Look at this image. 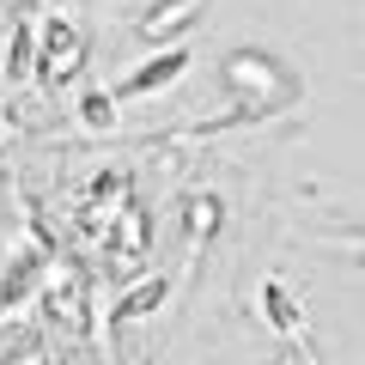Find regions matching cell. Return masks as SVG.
Returning a JSON list of instances; mask_svg holds the SVG:
<instances>
[{
    "label": "cell",
    "instance_id": "52a82bcc",
    "mask_svg": "<svg viewBox=\"0 0 365 365\" xmlns=\"http://www.w3.org/2000/svg\"><path fill=\"white\" fill-rule=\"evenodd\" d=\"M213 225H220V201L213 195H189V244H207Z\"/></svg>",
    "mask_w": 365,
    "mask_h": 365
},
{
    "label": "cell",
    "instance_id": "8992f818",
    "mask_svg": "<svg viewBox=\"0 0 365 365\" xmlns=\"http://www.w3.org/2000/svg\"><path fill=\"white\" fill-rule=\"evenodd\" d=\"M262 311L274 317V329H287V335H299V304L287 299V287H274V280H268V287H262Z\"/></svg>",
    "mask_w": 365,
    "mask_h": 365
},
{
    "label": "cell",
    "instance_id": "5b68a950",
    "mask_svg": "<svg viewBox=\"0 0 365 365\" xmlns=\"http://www.w3.org/2000/svg\"><path fill=\"white\" fill-rule=\"evenodd\" d=\"M165 299H170V280H140V287L116 304V317H128V323H134V317H153Z\"/></svg>",
    "mask_w": 365,
    "mask_h": 365
},
{
    "label": "cell",
    "instance_id": "7a4b0ae2",
    "mask_svg": "<svg viewBox=\"0 0 365 365\" xmlns=\"http://www.w3.org/2000/svg\"><path fill=\"white\" fill-rule=\"evenodd\" d=\"M225 79H232L237 91H250V98H268V86L280 79V67H274V61H262L256 49H237L232 61H225Z\"/></svg>",
    "mask_w": 365,
    "mask_h": 365
},
{
    "label": "cell",
    "instance_id": "277c9868",
    "mask_svg": "<svg viewBox=\"0 0 365 365\" xmlns=\"http://www.w3.org/2000/svg\"><path fill=\"white\" fill-rule=\"evenodd\" d=\"M116 116H122V104L110 98V91H79V122H86L91 134H110Z\"/></svg>",
    "mask_w": 365,
    "mask_h": 365
},
{
    "label": "cell",
    "instance_id": "3957f363",
    "mask_svg": "<svg viewBox=\"0 0 365 365\" xmlns=\"http://www.w3.org/2000/svg\"><path fill=\"white\" fill-rule=\"evenodd\" d=\"M189 19H201V0H158L140 19V37H165L170 25H189Z\"/></svg>",
    "mask_w": 365,
    "mask_h": 365
},
{
    "label": "cell",
    "instance_id": "6da1fadb",
    "mask_svg": "<svg viewBox=\"0 0 365 365\" xmlns=\"http://www.w3.org/2000/svg\"><path fill=\"white\" fill-rule=\"evenodd\" d=\"M189 61H195L189 49H165V55H153L146 67H134L128 79H116V86H110V98H116V104L146 98V91H158V86H170V79H182V73H189Z\"/></svg>",
    "mask_w": 365,
    "mask_h": 365
}]
</instances>
